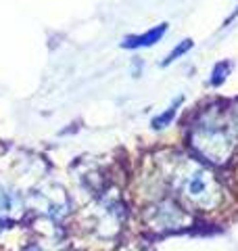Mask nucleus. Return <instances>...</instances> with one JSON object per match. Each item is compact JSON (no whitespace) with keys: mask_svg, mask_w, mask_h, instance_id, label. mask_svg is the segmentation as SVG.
Returning a JSON list of instances; mask_svg holds the SVG:
<instances>
[{"mask_svg":"<svg viewBox=\"0 0 238 251\" xmlns=\"http://www.w3.org/2000/svg\"><path fill=\"white\" fill-rule=\"evenodd\" d=\"M182 188H184V195L188 199H192L198 203V205H205V207L213 205L217 199V188L213 184L211 174H207L205 170L190 172V174L184 178Z\"/></svg>","mask_w":238,"mask_h":251,"instance_id":"nucleus-1","label":"nucleus"},{"mask_svg":"<svg viewBox=\"0 0 238 251\" xmlns=\"http://www.w3.org/2000/svg\"><path fill=\"white\" fill-rule=\"evenodd\" d=\"M167 29H169L167 23H159V25L150 27L148 31H144V34L125 36L123 40H121V49H132V50H136V49H148V46H153V44H157L159 40H161V38L167 34Z\"/></svg>","mask_w":238,"mask_h":251,"instance_id":"nucleus-2","label":"nucleus"},{"mask_svg":"<svg viewBox=\"0 0 238 251\" xmlns=\"http://www.w3.org/2000/svg\"><path fill=\"white\" fill-rule=\"evenodd\" d=\"M182 100H184V97H178V100H173V103L167 109H165L163 113H159L157 117H153V122H150V128H153V130H165V128H169L171 122L176 120V115L180 111Z\"/></svg>","mask_w":238,"mask_h":251,"instance_id":"nucleus-3","label":"nucleus"},{"mask_svg":"<svg viewBox=\"0 0 238 251\" xmlns=\"http://www.w3.org/2000/svg\"><path fill=\"white\" fill-rule=\"evenodd\" d=\"M192 46H194V42L190 40V38H186V40H182V42H178L173 49L169 50V54L165 57L163 61H161V67H167V65H171L173 61H178L180 57H184V54L188 52V50H192Z\"/></svg>","mask_w":238,"mask_h":251,"instance_id":"nucleus-4","label":"nucleus"},{"mask_svg":"<svg viewBox=\"0 0 238 251\" xmlns=\"http://www.w3.org/2000/svg\"><path fill=\"white\" fill-rule=\"evenodd\" d=\"M230 63L228 61H219L215 67H213V72H211V77H209V84L211 86H221L226 82V77H228V74H230Z\"/></svg>","mask_w":238,"mask_h":251,"instance_id":"nucleus-5","label":"nucleus"}]
</instances>
